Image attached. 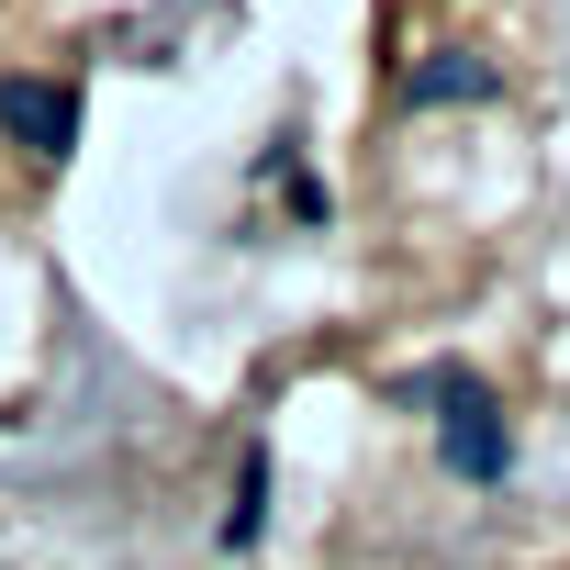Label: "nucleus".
<instances>
[{
	"instance_id": "obj_1",
	"label": "nucleus",
	"mask_w": 570,
	"mask_h": 570,
	"mask_svg": "<svg viewBox=\"0 0 570 570\" xmlns=\"http://www.w3.org/2000/svg\"><path fill=\"white\" fill-rule=\"evenodd\" d=\"M79 135V79H46V68H12L0 79V146H23L35 168H57Z\"/></svg>"
}]
</instances>
